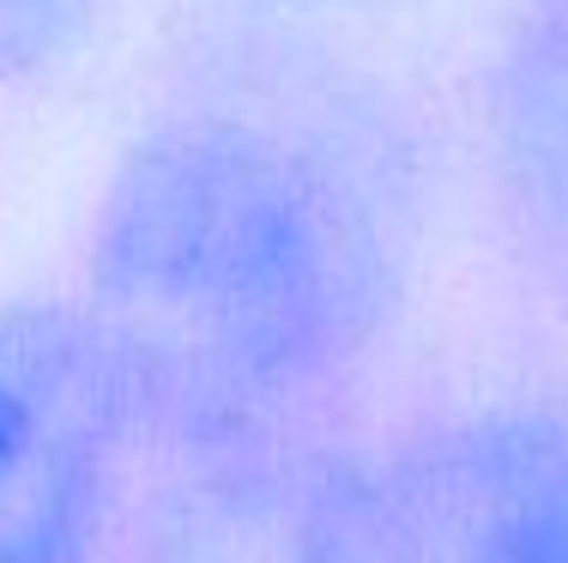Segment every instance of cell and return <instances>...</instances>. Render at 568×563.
Segmentation results:
<instances>
[{"label":"cell","instance_id":"8992f818","mask_svg":"<svg viewBox=\"0 0 568 563\" xmlns=\"http://www.w3.org/2000/svg\"><path fill=\"white\" fill-rule=\"evenodd\" d=\"M110 0H0V86L67 67L98 31Z\"/></svg>","mask_w":568,"mask_h":563},{"label":"cell","instance_id":"5b68a950","mask_svg":"<svg viewBox=\"0 0 568 563\" xmlns=\"http://www.w3.org/2000/svg\"><path fill=\"white\" fill-rule=\"evenodd\" d=\"M478 133L520 261L568 291V0H520L478 86Z\"/></svg>","mask_w":568,"mask_h":563},{"label":"cell","instance_id":"7a4b0ae2","mask_svg":"<svg viewBox=\"0 0 568 563\" xmlns=\"http://www.w3.org/2000/svg\"><path fill=\"white\" fill-rule=\"evenodd\" d=\"M140 442L85 303L0 310V563H91Z\"/></svg>","mask_w":568,"mask_h":563},{"label":"cell","instance_id":"277c9868","mask_svg":"<svg viewBox=\"0 0 568 563\" xmlns=\"http://www.w3.org/2000/svg\"><path fill=\"white\" fill-rule=\"evenodd\" d=\"M140 563H369L363 473L266 449L200 454L158 503Z\"/></svg>","mask_w":568,"mask_h":563},{"label":"cell","instance_id":"6da1fadb","mask_svg":"<svg viewBox=\"0 0 568 563\" xmlns=\"http://www.w3.org/2000/svg\"><path fill=\"white\" fill-rule=\"evenodd\" d=\"M405 273L387 145L339 110L212 98L115 158L85 303L140 436L261 449L382 340Z\"/></svg>","mask_w":568,"mask_h":563},{"label":"cell","instance_id":"3957f363","mask_svg":"<svg viewBox=\"0 0 568 563\" xmlns=\"http://www.w3.org/2000/svg\"><path fill=\"white\" fill-rule=\"evenodd\" d=\"M369 563H568V424H436L363 473Z\"/></svg>","mask_w":568,"mask_h":563}]
</instances>
